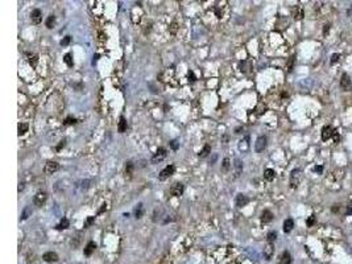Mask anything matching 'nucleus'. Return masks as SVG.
Returning a JSON list of instances; mask_svg holds the SVG:
<instances>
[{
  "label": "nucleus",
  "instance_id": "obj_6",
  "mask_svg": "<svg viewBox=\"0 0 352 264\" xmlns=\"http://www.w3.org/2000/svg\"><path fill=\"white\" fill-rule=\"evenodd\" d=\"M59 169V164L57 161H48L45 164V168H44V172L46 174H53Z\"/></svg>",
  "mask_w": 352,
  "mask_h": 264
},
{
  "label": "nucleus",
  "instance_id": "obj_10",
  "mask_svg": "<svg viewBox=\"0 0 352 264\" xmlns=\"http://www.w3.org/2000/svg\"><path fill=\"white\" fill-rule=\"evenodd\" d=\"M30 20H32V23L33 24H40L42 21V12L40 11V9H33L32 11V13H30Z\"/></svg>",
  "mask_w": 352,
  "mask_h": 264
},
{
  "label": "nucleus",
  "instance_id": "obj_20",
  "mask_svg": "<svg viewBox=\"0 0 352 264\" xmlns=\"http://www.w3.org/2000/svg\"><path fill=\"white\" fill-rule=\"evenodd\" d=\"M274 177H276V172L273 169H269V168H268V169L264 170V178H265L266 181H273Z\"/></svg>",
  "mask_w": 352,
  "mask_h": 264
},
{
  "label": "nucleus",
  "instance_id": "obj_16",
  "mask_svg": "<svg viewBox=\"0 0 352 264\" xmlns=\"http://www.w3.org/2000/svg\"><path fill=\"white\" fill-rule=\"evenodd\" d=\"M278 264H291V255L287 252V251H283L280 256Z\"/></svg>",
  "mask_w": 352,
  "mask_h": 264
},
{
  "label": "nucleus",
  "instance_id": "obj_8",
  "mask_svg": "<svg viewBox=\"0 0 352 264\" xmlns=\"http://www.w3.org/2000/svg\"><path fill=\"white\" fill-rule=\"evenodd\" d=\"M335 135V130L331 126H325L322 128V140H330Z\"/></svg>",
  "mask_w": 352,
  "mask_h": 264
},
{
  "label": "nucleus",
  "instance_id": "obj_26",
  "mask_svg": "<svg viewBox=\"0 0 352 264\" xmlns=\"http://www.w3.org/2000/svg\"><path fill=\"white\" fill-rule=\"evenodd\" d=\"M133 168H135L133 162H132V161H127V162H125V176L131 177L132 173H133Z\"/></svg>",
  "mask_w": 352,
  "mask_h": 264
},
{
  "label": "nucleus",
  "instance_id": "obj_15",
  "mask_svg": "<svg viewBox=\"0 0 352 264\" xmlns=\"http://www.w3.org/2000/svg\"><path fill=\"white\" fill-rule=\"evenodd\" d=\"M293 16H294V19L295 20H302L303 19V16H305V12H303V8H302V5H295L294 8H293Z\"/></svg>",
  "mask_w": 352,
  "mask_h": 264
},
{
  "label": "nucleus",
  "instance_id": "obj_42",
  "mask_svg": "<svg viewBox=\"0 0 352 264\" xmlns=\"http://www.w3.org/2000/svg\"><path fill=\"white\" fill-rule=\"evenodd\" d=\"M330 32V24H326L325 28H323V36H327Z\"/></svg>",
  "mask_w": 352,
  "mask_h": 264
},
{
  "label": "nucleus",
  "instance_id": "obj_2",
  "mask_svg": "<svg viewBox=\"0 0 352 264\" xmlns=\"http://www.w3.org/2000/svg\"><path fill=\"white\" fill-rule=\"evenodd\" d=\"M174 170H175V166L173 165V164H170V165L165 166V168H164V169L161 170V173H160L158 178L161 180V181H165L166 178H169L170 176H173V174H174Z\"/></svg>",
  "mask_w": 352,
  "mask_h": 264
},
{
  "label": "nucleus",
  "instance_id": "obj_12",
  "mask_svg": "<svg viewBox=\"0 0 352 264\" xmlns=\"http://www.w3.org/2000/svg\"><path fill=\"white\" fill-rule=\"evenodd\" d=\"M42 259L46 263H55L58 260V255L55 252H53V251H49V252H45L42 255Z\"/></svg>",
  "mask_w": 352,
  "mask_h": 264
},
{
  "label": "nucleus",
  "instance_id": "obj_17",
  "mask_svg": "<svg viewBox=\"0 0 352 264\" xmlns=\"http://www.w3.org/2000/svg\"><path fill=\"white\" fill-rule=\"evenodd\" d=\"M25 55L28 57V62H29V65L32 67H36V65H37V62H38V55L34 54V53H26Z\"/></svg>",
  "mask_w": 352,
  "mask_h": 264
},
{
  "label": "nucleus",
  "instance_id": "obj_19",
  "mask_svg": "<svg viewBox=\"0 0 352 264\" xmlns=\"http://www.w3.org/2000/svg\"><path fill=\"white\" fill-rule=\"evenodd\" d=\"M294 227V221L291 218H287L285 222H283V233H290Z\"/></svg>",
  "mask_w": 352,
  "mask_h": 264
},
{
  "label": "nucleus",
  "instance_id": "obj_40",
  "mask_svg": "<svg viewBox=\"0 0 352 264\" xmlns=\"http://www.w3.org/2000/svg\"><path fill=\"white\" fill-rule=\"evenodd\" d=\"M177 29H178V25H177V23H171V25H170V33H171V34H175V32H177Z\"/></svg>",
  "mask_w": 352,
  "mask_h": 264
},
{
  "label": "nucleus",
  "instance_id": "obj_22",
  "mask_svg": "<svg viewBox=\"0 0 352 264\" xmlns=\"http://www.w3.org/2000/svg\"><path fill=\"white\" fill-rule=\"evenodd\" d=\"M127 120H125V118L124 116H121L120 118V120H119V126H118V131L120 132V134H124V132L127 131Z\"/></svg>",
  "mask_w": 352,
  "mask_h": 264
},
{
  "label": "nucleus",
  "instance_id": "obj_9",
  "mask_svg": "<svg viewBox=\"0 0 352 264\" xmlns=\"http://www.w3.org/2000/svg\"><path fill=\"white\" fill-rule=\"evenodd\" d=\"M351 87L352 85H351V79L348 77V74H343L340 78V89L343 91H350Z\"/></svg>",
  "mask_w": 352,
  "mask_h": 264
},
{
  "label": "nucleus",
  "instance_id": "obj_36",
  "mask_svg": "<svg viewBox=\"0 0 352 264\" xmlns=\"http://www.w3.org/2000/svg\"><path fill=\"white\" fill-rule=\"evenodd\" d=\"M315 223V215H310L309 218H307V221H306V225H307V227H311Z\"/></svg>",
  "mask_w": 352,
  "mask_h": 264
},
{
  "label": "nucleus",
  "instance_id": "obj_33",
  "mask_svg": "<svg viewBox=\"0 0 352 264\" xmlns=\"http://www.w3.org/2000/svg\"><path fill=\"white\" fill-rule=\"evenodd\" d=\"M294 62H295V57H294V55H291V57L289 58V61H287V63H286V70H287V71H291V70H293V67H294Z\"/></svg>",
  "mask_w": 352,
  "mask_h": 264
},
{
  "label": "nucleus",
  "instance_id": "obj_27",
  "mask_svg": "<svg viewBox=\"0 0 352 264\" xmlns=\"http://www.w3.org/2000/svg\"><path fill=\"white\" fill-rule=\"evenodd\" d=\"M234 166H235V169H236V176H239L240 173H241V170H243V162L240 161L239 159H236Z\"/></svg>",
  "mask_w": 352,
  "mask_h": 264
},
{
  "label": "nucleus",
  "instance_id": "obj_30",
  "mask_svg": "<svg viewBox=\"0 0 352 264\" xmlns=\"http://www.w3.org/2000/svg\"><path fill=\"white\" fill-rule=\"evenodd\" d=\"M276 239H277V233H276V231H269V233H268V235H266L268 243H273Z\"/></svg>",
  "mask_w": 352,
  "mask_h": 264
},
{
  "label": "nucleus",
  "instance_id": "obj_44",
  "mask_svg": "<svg viewBox=\"0 0 352 264\" xmlns=\"http://www.w3.org/2000/svg\"><path fill=\"white\" fill-rule=\"evenodd\" d=\"M314 170H315V172H318V173H321V172L323 170V166H322V165H318V166H315V168H314Z\"/></svg>",
  "mask_w": 352,
  "mask_h": 264
},
{
  "label": "nucleus",
  "instance_id": "obj_34",
  "mask_svg": "<svg viewBox=\"0 0 352 264\" xmlns=\"http://www.w3.org/2000/svg\"><path fill=\"white\" fill-rule=\"evenodd\" d=\"M94 222H95V217H93V215H91V217H87V219L85 221V225H83V227H85V229H89V227L93 225Z\"/></svg>",
  "mask_w": 352,
  "mask_h": 264
},
{
  "label": "nucleus",
  "instance_id": "obj_46",
  "mask_svg": "<svg viewBox=\"0 0 352 264\" xmlns=\"http://www.w3.org/2000/svg\"><path fill=\"white\" fill-rule=\"evenodd\" d=\"M333 211H334V213H336V211H338V205H335V206L333 207Z\"/></svg>",
  "mask_w": 352,
  "mask_h": 264
},
{
  "label": "nucleus",
  "instance_id": "obj_14",
  "mask_svg": "<svg viewBox=\"0 0 352 264\" xmlns=\"http://www.w3.org/2000/svg\"><path fill=\"white\" fill-rule=\"evenodd\" d=\"M260 219H261L262 225H265V223H269V222L273 221V214H272L270 210H264L262 214H261V218H260Z\"/></svg>",
  "mask_w": 352,
  "mask_h": 264
},
{
  "label": "nucleus",
  "instance_id": "obj_41",
  "mask_svg": "<svg viewBox=\"0 0 352 264\" xmlns=\"http://www.w3.org/2000/svg\"><path fill=\"white\" fill-rule=\"evenodd\" d=\"M170 148H171L173 151H177L178 148H179V143H178V141H175V140H173V141L170 143Z\"/></svg>",
  "mask_w": 352,
  "mask_h": 264
},
{
  "label": "nucleus",
  "instance_id": "obj_18",
  "mask_svg": "<svg viewBox=\"0 0 352 264\" xmlns=\"http://www.w3.org/2000/svg\"><path fill=\"white\" fill-rule=\"evenodd\" d=\"M95 248H97V244H95L94 242H89V243H87V246L85 247V251H83V252H85L86 256H91L93 252L95 251Z\"/></svg>",
  "mask_w": 352,
  "mask_h": 264
},
{
  "label": "nucleus",
  "instance_id": "obj_31",
  "mask_svg": "<svg viewBox=\"0 0 352 264\" xmlns=\"http://www.w3.org/2000/svg\"><path fill=\"white\" fill-rule=\"evenodd\" d=\"M231 168V162H230V159L226 157L224 160H223V164H222V170L223 172H228Z\"/></svg>",
  "mask_w": 352,
  "mask_h": 264
},
{
  "label": "nucleus",
  "instance_id": "obj_35",
  "mask_svg": "<svg viewBox=\"0 0 352 264\" xmlns=\"http://www.w3.org/2000/svg\"><path fill=\"white\" fill-rule=\"evenodd\" d=\"M75 123H77V119L73 116H67L65 119V122H63V126H71V124H75Z\"/></svg>",
  "mask_w": 352,
  "mask_h": 264
},
{
  "label": "nucleus",
  "instance_id": "obj_29",
  "mask_svg": "<svg viewBox=\"0 0 352 264\" xmlns=\"http://www.w3.org/2000/svg\"><path fill=\"white\" fill-rule=\"evenodd\" d=\"M28 128H29V126H28L26 123H20L19 124V136H23L28 131Z\"/></svg>",
  "mask_w": 352,
  "mask_h": 264
},
{
  "label": "nucleus",
  "instance_id": "obj_3",
  "mask_svg": "<svg viewBox=\"0 0 352 264\" xmlns=\"http://www.w3.org/2000/svg\"><path fill=\"white\" fill-rule=\"evenodd\" d=\"M166 155H167V151H166L164 147H160L156 151V153L153 155V157H152V162L157 164V162H160V161H162V160L166 157Z\"/></svg>",
  "mask_w": 352,
  "mask_h": 264
},
{
  "label": "nucleus",
  "instance_id": "obj_21",
  "mask_svg": "<svg viewBox=\"0 0 352 264\" xmlns=\"http://www.w3.org/2000/svg\"><path fill=\"white\" fill-rule=\"evenodd\" d=\"M30 215H32V207L30 206H25V207H24V210L21 211L20 219H21V221H25V219H28Z\"/></svg>",
  "mask_w": 352,
  "mask_h": 264
},
{
  "label": "nucleus",
  "instance_id": "obj_47",
  "mask_svg": "<svg viewBox=\"0 0 352 264\" xmlns=\"http://www.w3.org/2000/svg\"><path fill=\"white\" fill-rule=\"evenodd\" d=\"M350 214H352V209L350 207V209H347V215H350Z\"/></svg>",
  "mask_w": 352,
  "mask_h": 264
},
{
  "label": "nucleus",
  "instance_id": "obj_37",
  "mask_svg": "<svg viewBox=\"0 0 352 264\" xmlns=\"http://www.w3.org/2000/svg\"><path fill=\"white\" fill-rule=\"evenodd\" d=\"M339 58H340V54L339 53H334L333 55H331V63H336L339 61Z\"/></svg>",
  "mask_w": 352,
  "mask_h": 264
},
{
  "label": "nucleus",
  "instance_id": "obj_13",
  "mask_svg": "<svg viewBox=\"0 0 352 264\" xmlns=\"http://www.w3.org/2000/svg\"><path fill=\"white\" fill-rule=\"evenodd\" d=\"M273 254H274V246H273V243H268L266 247L264 248V256H265L266 260H270L272 256H273Z\"/></svg>",
  "mask_w": 352,
  "mask_h": 264
},
{
  "label": "nucleus",
  "instance_id": "obj_32",
  "mask_svg": "<svg viewBox=\"0 0 352 264\" xmlns=\"http://www.w3.org/2000/svg\"><path fill=\"white\" fill-rule=\"evenodd\" d=\"M63 61H65V63L69 67H71L74 65V61H73V58H71V54L70 53H67V54H65V57H63Z\"/></svg>",
  "mask_w": 352,
  "mask_h": 264
},
{
  "label": "nucleus",
  "instance_id": "obj_45",
  "mask_svg": "<svg viewBox=\"0 0 352 264\" xmlns=\"http://www.w3.org/2000/svg\"><path fill=\"white\" fill-rule=\"evenodd\" d=\"M24 189V182H20L19 184V191H21Z\"/></svg>",
  "mask_w": 352,
  "mask_h": 264
},
{
  "label": "nucleus",
  "instance_id": "obj_43",
  "mask_svg": "<svg viewBox=\"0 0 352 264\" xmlns=\"http://www.w3.org/2000/svg\"><path fill=\"white\" fill-rule=\"evenodd\" d=\"M104 210H107V203H103L102 207H100V209H99V211H98V214H102Z\"/></svg>",
  "mask_w": 352,
  "mask_h": 264
},
{
  "label": "nucleus",
  "instance_id": "obj_5",
  "mask_svg": "<svg viewBox=\"0 0 352 264\" xmlns=\"http://www.w3.org/2000/svg\"><path fill=\"white\" fill-rule=\"evenodd\" d=\"M266 136H260V137H257V140H256L255 143V151L257 152V153H261V152L266 148Z\"/></svg>",
  "mask_w": 352,
  "mask_h": 264
},
{
  "label": "nucleus",
  "instance_id": "obj_25",
  "mask_svg": "<svg viewBox=\"0 0 352 264\" xmlns=\"http://www.w3.org/2000/svg\"><path fill=\"white\" fill-rule=\"evenodd\" d=\"M45 25H46V28H49V29H51V28L55 25V16H54V15L48 16V19H46V21H45Z\"/></svg>",
  "mask_w": 352,
  "mask_h": 264
},
{
  "label": "nucleus",
  "instance_id": "obj_39",
  "mask_svg": "<svg viewBox=\"0 0 352 264\" xmlns=\"http://www.w3.org/2000/svg\"><path fill=\"white\" fill-rule=\"evenodd\" d=\"M65 145H66V140L63 139V140H61V141H59V144H58V145L55 147V151H57V152H59V151H61V149H62V148L65 147Z\"/></svg>",
  "mask_w": 352,
  "mask_h": 264
},
{
  "label": "nucleus",
  "instance_id": "obj_1",
  "mask_svg": "<svg viewBox=\"0 0 352 264\" xmlns=\"http://www.w3.org/2000/svg\"><path fill=\"white\" fill-rule=\"evenodd\" d=\"M299 181H301V170L299 169H293L290 173V180H289V184H290V187L291 189H295L298 185H299Z\"/></svg>",
  "mask_w": 352,
  "mask_h": 264
},
{
  "label": "nucleus",
  "instance_id": "obj_11",
  "mask_svg": "<svg viewBox=\"0 0 352 264\" xmlns=\"http://www.w3.org/2000/svg\"><path fill=\"white\" fill-rule=\"evenodd\" d=\"M248 202H249V199H248V197H247V195H244V194H241V193L236 195V199H235V205L238 206V207H243V206H245Z\"/></svg>",
  "mask_w": 352,
  "mask_h": 264
},
{
  "label": "nucleus",
  "instance_id": "obj_38",
  "mask_svg": "<svg viewBox=\"0 0 352 264\" xmlns=\"http://www.w3.org/2000/svg\"><path fill=\"white\" fill-rule=\"evenodd\" d=\"M70 41H71V37H70V36H66V37L61 41V45H62V46H67V45L70 44Z\"/></svg>",
  "mask_w": 352,
  "mask_h": 264
},
{
  "label": "nucleus",
  "instance_id": "obj_7",
  "mask_svg": "<svg viewBox=\"0 0 352 264\" xmlns=\"http://www.w3.org/2000/svg\"><path fill=\"white\" fill-rule=\"evenodd\" d=\"M183 191H185V186H183V184L177 182V184H174V185L171 186L170 194L174 195V197H179V195L183 194Z\"/></svg>",
  "mask_w": 352,
  "mask_h": 264
},
{
  "label": "nucleus",
  "instance_id": "obj_28",
  "mask_svg": "<svg viewBox=\"0 0 352 264\" xmlns=\"http://www.w3.org/2000/svg\"><path fill=\"white\" fill-rule=\"evenodd\" d=\"M143 213H144V206H143V203H139L137 207H136V210H135V217L136 218H141Z\"/></svg>",
  "mask_w": 352,
  "mask_h": 264
},
{
  "label": "nucleus",
  "instance_id": "obj_4",
  "mask_svg": "<svg viewBox=\"0 0 352 264\" xmlns=\"http://www.w3.org/2000/svg\"><path fill=\"white\" fill-rule=\"evenodd\" d=\"M46 198H48L46 191H37L34 195V198H33V203L37 207H41L44 203L46 202Z\"/></svg>",
  "mask_w": 352,
  "mask_h": 264
},
{
  "label": "nucleus",
  "instance_id": "obj_23",
  "mask_svg": "<svg viewBox=\"0 0 352 264\" xmlns=\"http://www.w3.org/2000/svg\"><path fill=\"white\" fill-rule=\"evenodd\" d=\"M210 153H211V147L209 145V144H206V145L203 147V149L198 153V156H199V157H202V159H205V157H207V156H209Z\"/></svg>",
  "mask_w": 352,
  "mask_h": 264
},
{
  "label": "nucleus",
  "instance_id": "obj_24",
  "mask_svg": "<svg viewBox=\"0 0 352 264\" xmlns=\"http://www.w3.org/2000/svg\"><path fill=\"white\" fill-rule=\"evenodd\" d=\"M67 227H69V219H67V218H62L61 222H59L58 225L55 226V229H57V230H65V229H67Z\"/></svg>",
  "mask_w": 352,
  "mask_h": 264
}]
</instances>
